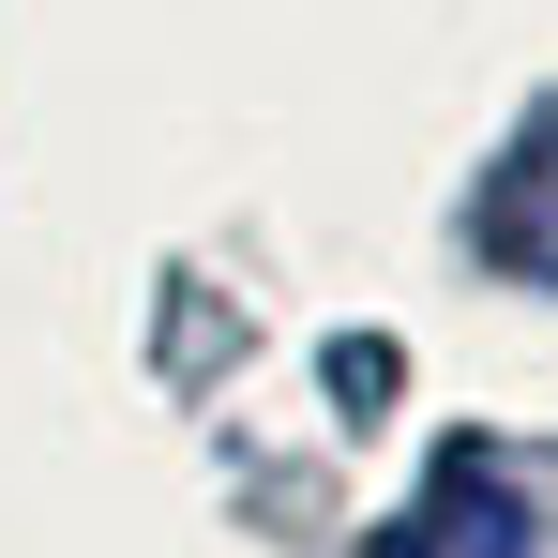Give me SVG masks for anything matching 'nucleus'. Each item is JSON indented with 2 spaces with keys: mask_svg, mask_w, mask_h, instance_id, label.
<instances>
[{
  "mask_svg": "<svg viewBox=\"0 0 558 558\" xmlns=\"http://www.w3.org/2000/svg\"><path fill=\"white\" fill-rule=\"evenodd\" d=\"M377 558H529V513H513V483H498V468L453 453L423 498H408V529H392Z\"/></svg>",
  "mask_w": 558,
  "mask_h": 558,
  "instance_id": "f03ea898",
  "label": "nucleus"
},
{
  "mask_svg": "<svg viewBox=\"0 0 558 558\" xmlns=\"http://www.w3.org/2000/svg\"><path fill=\"white\" fill-rule=\"evenodd\" d=\"M468 242H483L513 287H558V106L498 151V182H483V211H468Z\"/></svg>",
  "mask_w": 558,
  "mask_h": 558,
  "instance_id": "f257e3e1",
  "label": "nucleus"
}]
</instances>
